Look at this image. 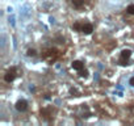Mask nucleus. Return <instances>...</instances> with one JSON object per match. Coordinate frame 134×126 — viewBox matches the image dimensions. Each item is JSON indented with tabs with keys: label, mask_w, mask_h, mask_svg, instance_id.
I'll return each instance as SVG.
<instances>
[{
	"label": "nucleus",
	"mask_w": 134,
	"mask_h": 126,
	"mask_svg": "<svg viewBox=\"0 0 134 126\" xmlns=\"http://www.w3.org/2000/svg\"><path fill=\"white\" fill-rule=\"evenodd\" d=\"M72 29H75L83 34H91L93 32V25L90 22H75L72 25Z\"/></svg>",
	"instance_id": "f257e3e1"
},
{
	"label": "nucleus",
	"mask_w": 134,
	"mask_h": 126,
	"mask_svg": "<svg viewBox=\"0 0 134 126\" xmlns=\"http://www.w3.org/2000/svg\"><path fill=\"white\" fill-rule=\"evenodd\" d=\"M42 56H43V59H45L46 62L53 63V62H55V60L59 58V51H58L57 49H46V50L43 51Z\"/></svg>",
	"instance_id": "f03ea898"
},
{
	"label": "nucleus",
	"mask_w": 134,
	"mask_h": 126,
	"mask_svg": "<svg viewBox=\"0 0 134 126\" xmlns=\"http://www.w3.org/2000/svg\"><path fill=\"white\" fill-rule=\"evenodd\" d=\"M16 76H17V67H11V68H8L7 71H5V74H4V82L5 83H12L15 79H16Z\"/></svg>",
	"instance_id": "7ed1b4c3"
},
{
	"label": "nucleus",
	"mask_w": 134,
	"mask_h": 126,
	"mask_svg": "<svg viewBox=\"0 0 134 126\" xmlns=\"http://www.w3.org/2000/svg\"><path fill=\"white\" fill-rule=\"evenodd\" d=\"M71 67H72L75 71H78L82 76H87V71L84 70V63H83L82 60H74V62L71 63Z\"/></svg>",
	"instance_id": "20e7f679"
},
{
	"label": "nucleus",
	"mask_w": 134,
	"mask_h": 126,
	"mask_svg": "<svg viewBox=\"0 0 134 126\" xmlns=\"http://www.w3.org/2000/svg\"><path fill=\"white\" fill-rule=\"evenodd\" d=\"M130 56H131V50L130 49H124L120 54V65H127Z\"/></svg>",
	"instance_id": "39448f33"
},
{
	"label": "nucleus",
	"mask_w": 134,
	"mask_h": 126,
	"mask_svg": "<svg viewBox=\"0 0 134 126\" xmlns=\"http://www.w3.org/2000/svg\"><path fill=\"white\" fill-rule=\"evenodd\" d=\"M15 108H16V110H17V112H25V110L28 109V101H26V100H24V99L17 100V101H16V104H15Z\"/></svg>",
	"instance_id": "423d86ee"
},
{
	"label": "nucleus",
	"mask_w": 134,
	"mask_h": 126,
	"mask_svg": "<svg viewBox=\"0 0 134 126\" xmlns=\"http://www.w3.org/2000/svg\"><path fill=\"white\" fill-rule=\"evenodd\" d=\"M70 3H71V5H72L74 8L80 9V8H83V7H84L86 0H70Z\"/></svg>",
	"instance_id": "0eeeda50"
},
{
	"label": "nucleus",
	"mask_w": 134,
	"mask_h": 126,
	"mask_svg": "<svg viewBox=\"0 0 134 126\" xmlns=\"http://www.w3.org/2000/svg\"><path fill=\"white\" fill-rule=\"evenodd\" d=\"M126 13L130 15V16H134V4L127 5V8H126Z\"/></svg>",
	"instance_id": "6e6552de"
},
{
	"label": "nucleus",
	"mask_w": 134,
	"mask_h": 126,
	"mask_svg": "<svg viewBox=\"0 0 134 126\" xmlns=\"http://www.w3.org/2000/svg\"><path fill=\"white\" fill-rule=\"evenodd\" d=\"M26 54H28V56H36V55H37V51H36L34 49H29Z\"/></svg>",
	"instance_id": "1a4fd4ad"
},
{
	"label": "nucleus",
	"mask_w": 134,
	"mask_h": 126,
	"mask_svg": "<svg viewBox=\"0 0 134 126\" xmlns=\"http://www.w3.org/2000/svg\"><path fill=\"white\" fill-rule=\"evenodd\" d=\"M129 84H130L131 87H134V76H133V78H130V80H129Z\"/></svg>",
	"instance_id": "9d476101"
}]
</instances>
